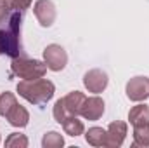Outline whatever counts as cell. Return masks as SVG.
<instances>
[{
  "label": "cell",
  "mask_w": 149,
  "mask_h": 148,
  "mask_svg": "<svg viewBox=\"0 0 149 148\" xmlns=\"http://www.w3.org/2000/svg\"><path fill=\"white\" fill-rule=\"evenodd\" d=\"M35 16L40 21L42 26H52V23L56 21V5L50 0H38L33 7Z\"/></svg>",
  "instance_id": "obj_8"
},
{
  "label": "cell",
  "mask_w": 149,
  "mask_h": 148,
  "mask_svg": "<svg viewBox=\"0 0 149 148\" xmlns=\"http://www.w3.org/2000/svg\"><path fill=\"white\" fill-rule=\"evenodd\" d=\"M106 134H108V131H104L102 127H90L85 134V140L92 147H104L106 145Z\"/></svg>",
  "instance_id": "obj_13"
},
{
  "label": "cell",
  "mask_w": 149,
  "mask_h": 148,
  "mask_svg": "<svg viewBox=\"0 0 149 148\" xmlns=\"http://www.w3.org/2000/svg\"><path fill=\"white\" fill-rule=\"evenodd\" d=\"M10 70H12V75H17L19 78L33 80V78H40L45 75L47 65L38 61V59H28L24 56H19V58L12 59Z\"/></svg>",
  "instance_id": "obj_4"
},
{
  "label": "cell",
  "mask_w": 149,
  "mask_h": 148,
  "mask_svg": "<svg viewBox=\"0 0 149 148\" xmlns=\"http://www.w3.org/2000/svg\"><path fill=\"white\" fill-rule=\"evenodd\" d=\"M24 12H26V9L12 5V11L7 18V21L0 26V42H2L3 54L12 59L24 56L23 44H21V23H23Z\"/></svg>",
  "instance_id": "obj_1"
},
{
  "label": "cell",
  "mask_w": 149,
  "mask_h": 148,
  "mask_svg": "<svg viewBox=\"0 0 149 148\" xmlns=\"http://www.w3.org/2000/svg\"><path fill=\"white\" fill-rule=\"evenodd\" d=\"M61 125H63L64 132H66V134H70V136H80V134H83V131H85L83 122H81V120H78V118H76V115H70L68 118H64Z\"/></svg>",
  "instance_id": "obj_14"
},
{
  "label": "cell",
  "mask_w": 149,
  "mask_h": 148,
  "mask_svg": "<svg viewBox=\"0 0 149 148\" xmlns=\"http://www.w3.org/2000/svg\"><path fill=\"white\" fill-rule=\"evenodd\" d=\"M127 138V124L121 122V120H116L111 122L109 127H108V134H106V145L104 147L109 148H118L123 145Z\"/></svg>",
  "instance_id": "obj_9"
},
{
  "label": "cell",
  "mask_w": 149,
  "mask_h": 148,
  "mask_svg": "<svg viewBox=\"0 0 149 148\" xmlns=\"http://www.w3.org/2000/svg\"><path fill=\"white\" fill-rule=\"evenodd\" d=\"M10 11H12V4H10V0H0V26L7 21Z\"/></svg>",
  "instance_id": "obj_19"
},
{
  "label": "cell",
  "mask_w": 149,
  "mask_h": 148,
  "mask_svg": "<svg viewBox=\"0 0 149 148\" xmlns=\"http://www.w3.org/2000/svg\"><path fill=\"white\" fill-rule=\"evenodd\" d=\"M5 118H7V120H9V124H10V125H14V127H24V125L28 124V120H30V113L26 111L24 106L16 105L12 110L5 115Z\"/></svg>",
  "instance_id": "obj_12"
},
{
  "label": "cell",
  "mask_w": 149,
  "mask_h": 148,
  "mask_svg": "<svg viewBox=\"0 0 149 148\" xmlns=\"http://www.w3.org/2000/svg\"><path fill=\"white\" fill-rule=\"evenodd\" d=\"M63 145H64V138L59 132H54V131L47 132L43 136V140H42V147L43 148H61Z\"/></svg>",
  "instance_id": "obj_16"
},
{
  "label": "cell",
  "mask_w": 149,
  "mask_h": 148,
  "mask_svg": "<svg viewBox=\"0 0 149 148\" xmlns=\"http://www.w3.org/2000/svg\"><path fill=\"white\" fill-rule=\"evenodd\" d=\"M17 92L21 98L33 105H45L56 92V87L50 80L47 78H33V80H23L17 84Z\"/></svg>",
  "instance_id": "obj_2"
},
{
  "label": "cell",
  "mask_w": 149,
  "mask_h": 148,
  "mask_svg": "<svg viewBox=\"0 0 149 148\" xmlns=\"http://www.w3.org/2000/svg\"><path fill=\"white\" fill-rule=\"evenodd\" d=\"M134 147H149V125L134 127Z\"/></svg>",
  "instance_id": "obj_15"
},
{
  "label": "cell",
  "mask_w": 149,
  "mask_h": 148,
  "mask_svg": "<svg viewBox=\"0 0 149 148\" xmlns=\"http://www.w3.org/2000/svg\"><path fill=\"white\" fill-rule=\"evenodd\" d=\"M5 147H9V148H26L28 147V140H26L24 134L12 132V134L5 140Z\"/></svg>",
  "instance_id": "obj_18"
},
{
  "label": "cell",
  "mask_w": 149,
  "mask_h": 148,
  "mask_svg": "<svg viewBox=\"0 0 149 148\" xmlns=\"http://www.w3.org/2000/svg\"><path fill=\"white\" fill-rule=\"evenodd\" d=\"M128 120L134 127L149 125V106L148 105H137L128 113Z\"/></svg>",
  "instance_id": "obj_11"
},
{
  "label": "cell",
  "mask_w": 149,
  "mask_h": 148,
  "mask_svg": "<svg viewBox=\"0 0 149 148\" xmlns=\"http://www.w3.org/2000/svg\"><path fill=\"white\" fill-rule=\"evenodd\" d=\"M16 105H17V101H16V96L12 92H3L0 96V115L5 117Z\"/></svg>",
  "instance_id": "obj_17"
},
{
  "label": "cell",
  "mask_w": 149,
  "mask_h": 148,
  "mask_svg": "<svg viewBox=\"0 0 149 148\" xmlns=\"http://www.w3.org/2000/svg\"><path fill=\"white\" fill-rule=\"evenodd\" d=\"M0 54H3V49H2V42H0Z\"/></svg>",
  "instance_id": "obj_20"
},
{
  "label": "cell",
  "mask_w": 149,
  "mask_h": 148,
  "mask_svg": "<svg viewBox=\"0 0 149 148\" xmlns=\"http://www.w3.org/2000/svg\"><path fill=\"white\" fill-rule=\"evenodd\" d=\"M104 113V101L97 96H92V98H85L83 105H81V110L80 115H83V118L87 120H99Z\"/></svg>",
  "instance_id": "obj_10"
},
{
  "label": "cell",
  "mask_w": 149,
  "mask_h": 148,
  "mask_svg": "<svg viewBox=\"0 0 149 148\" xmlns=\"http://www.w3.org/2000/svg\"><path fill=\"white\" fill-rule=\"evenodd\" d=\"M43 61H45L49 70L61 72L66 66V63H68V54H66V51L61 45L50 44V45H47L43 49Z\"/></svg>",
  "instance_id": "obj_5"
},
{
  "label": "cell",
  "mask_w": 149,
  "mask_h": 148,
  "mask_svg": "<svg viewBox=\"0 0 149 148\" xmlns=\"http://www.w3.org/2000/svg\"><path fill=\"white\" fill-rule=\"evenodd\" d=\"M83 84L85 87L88 89V92H102L106 87H108V73L99 70V68H94L90 72H87L83 77Z\"/></svg>",
  "instance_id": "obj_7"
},
{
  "label": "cell",
  "mask_w": 149,
  "mask_h": 148,
  "mask_svg": "<svg viewBox=\"0 0 149 148\" xmlns=\"http://www.w3.org/2000/svg\"><path fill=\"white\" fill-rule=\"evenodd\" d=\"M127 96L132 101H144L149 98V78L148 77H134L127 84Z\"/></svg>",
  "instance_id": "obj_6"
},
{
  "label": "cell",
  "mask_w": 149,
  "mask_h": 148,
  "mask_svg": "<svg viewBox=\"0 0 149 148\" xmlns=\"http://www.w3.org/2000/svg\"><path fill=\"white\" fill-rule=\"evenodd\" d=\"M83 101H85V94L80 91H73L68 96L57 99L54 105V118L59 124H63V120L68 118L70 115H80Z\"/></svg>",
  "instance_id": "obj_3"
}]
</instances>
